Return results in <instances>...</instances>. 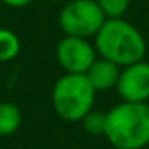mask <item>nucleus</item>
Instances as JSON below:
<instances>
[{
    "label": "nucleus",
    "mask_w": 149,
    "mask_h": 149,
    "mask_svg": "<svg viewBox=\"0 0 149 149\" xmlns=\"http://www.w3.org/2000/svg\"><path fill=\"white\" fill-rule=\"evenodd\" d=\"M95 49L100 58L111 60L121 68L144 60L146 40L142 33L123 18L105 19L95 35Z\"/></svg>",
    "instance_id": "nucleus-1"
},
{
    "label": "nucleus",
    "mask_w": 149,
    "mask_h": 149,
    "mask_svg": "<svg viewBox=\"0 0 149 149\" xmlns=\"http://www.w3.org/2000/svg\"><path fill=\"white\" fill-rule=\"evenodd\" d=\"M105 137L116 149H142L149 144V104L121 102L107 112Z\"/></svg>",
    "instance_id": "nucleus-2"
},
{
    "label": "nucleus",
    "mask_w": 149,
    "mask_h": 149,
    "mask_svg": "<svg viewBox=\"0 0 149 149\" xmlns=\"http://www.w3.org/2000/svg\"><path fill=\"white\" fill-rule=\"evenodd\" d=\"M97 91L84 74H63L51 95L54 112L65 121H81L93 111Z\"/></svg>",
    "instance_id": "nucleus-3"
},
{
    "label": "nucleus",
    "mask_w": 149,
    "mask_h": 149,
    "mask_svg": "<svg viewBox=\"0 0 149 149\" xmlns=\"http://www.w3.org/2000/svg\"><path fill=\"white\" fill-rule=\"evenodd\" d=\"M105 14L98 7L97 0H70L60 11L58 23L65 35L90 39L105 23Z\"/></svg>",
    "instance_id": "nucleus-4"
},
{
    "label": "nucleus",
    "mask_w": 149,
    "mask_h": 149,
    "mask_svg": "<svg viewBox=\"0 0 149 149\" xmlns=\"http://www.w3.org/2000/svg\"><path fill=\"white\" fill-rule=\"evenodd\" d=\"M56 60L65 74H86L97 60V49L88 39L65 35L56 46Z\"/></svg>",
    "instance_id": "nucleus-5"
},
{
    "label": "nucleus",
    "mask_w": 149,
    "mask_h": 149,
    "mask_svg": "<svg viewBox=\"0 0 149 149\" xmlns=\"http://www.w3.org/2000/svg\"><path fill=\"white\" fill-rule=\"evenodd\" d=\"M123 102H147L149 100V63L140 60L121 68L116 86Z\"/></svg>",
    "instance_id": "nucleus-6"
},
{
    "label": "nucleus",
    "mask_w": 149,
    "mask_h": 149,
    "mask_svg": "<svg viewBox=\"0 0 149 149\" xmlns=\"http://www.w3.org/2000/svg\"><path fill=\"white\" fill-rule=\"evenodd\" d=\"M119 74H121L119 65H116L114 61L105 60V58H97L91 63V67L86 70L84 76L95 91H107V90H112L118 86Z\"/></svg>",
    "instance_id": "nucleus-7"
},
{
    "label": "nucleus",
    "mask_w": 149,
    "mask_h": 149,
    "mask_svg": "<svg viewBox=\"0 0 149 149\" xmlns=\"http://www.w3.org/2000/svg\"><path fill=\"white\" fill-rule=\"evenodd\" d=\"M23 123L21 109L13 102H0V137L13 135Z\"/></svg>",
    "instance_id": "nucleus-8"
},
{
    "label": "nucleus",
    "mask_w": 149,
    "mask_h": 149,
    "mask_svg": "<svg viewBox=\"0 0 149 149\" xmlns=\"http://www.w3.org/2000/svg\"><path fill=\"white\" fill-rule=\"evenodd\" d=\"M21 51L18 35L7 28H0V63L14 60Z\"/></svg>",
    "instance_id": "nucleus-9"
},
{
    "label": "nucleus",
    "mask_w": 149,
    "mask_h": 149,
    "mask_svg": "<svg viewBox=\"0 0 149 149\" xmlns=\"http://www.w3.org/2000/svg\"><path fill=\"white\" fill-rule=\"evenodd\" d=\"M83 126L90 135H105L107 126V112L102 111H90L83 119Z\"/></svg>",
    "instance_id": "nucleus-10"
},
{
    "label": "nucleus",
    "mask_w": 149,
    "mask_h": 149,
    "mask_svg": "<svg viewBox=\"0 0 149 149\" xmlns=\"http://www.w3.org/2000/svg\"><path fill=\"white\" fill-rule=\"evenodd\" d=\"M97 4L105 14V18L112 19V18H121L126 13L130 0H97Z\"/></svg>",
    "instance_id": "nucleus-11"
},
{
    "label": "nucleus",
    "mask_w": 149,
    "mask_h": 149,
    "mask_svg": "<svg viewBox=\"0 0 149 149\" xmlns=\"http://www.w3.org/2000/svg\"><path fill=\"white\" fill-rule=\"evenodd\" d=\"M2 4H6V6H9V7H25V6H28V4H32V0H0Z\"/></svg>",
    "instance_id": "nucleus-12"
},
{
    "label": "nucleus",
    "mask_w": 149,
    "mask_h": 149,
    "mask_svg": "<svg viewBox=\"0 0 149 149\" xmlns=\"http://www.w3.org/2000/svg\"><path fill=\"white\" fill-rule=\"evenodd\" d=\"M51 2H61V0H51Z\"/></svg>",
    "instance_id": "nucleus-13"
}]
</instances>
